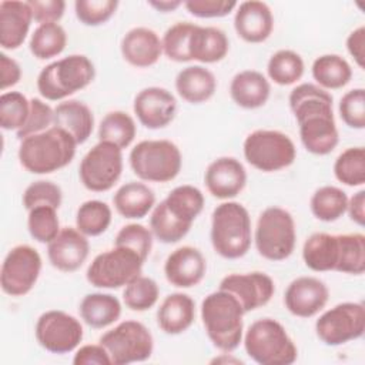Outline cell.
<instances>
[{
  "label": "cell",
  "mask_w": 365,
  "mask_h": 365,
  "mask_svg": "<svg viewBox=\"0 0 365 365\" xmlns=\"http://www.w3.org/2000/svg\"><path fill=\"white\" fill-rule=\"evenodd\" d=\"M220 289L232 294L247 314L271 301L275 292V284L268 274L254 271L224 277L220 282Z\"/></svg>",
  "instance_id": "16"
},
{
  "label": "cell",
  "mask_w": 365,
  "mask_h": 365,
  "mask_svg": "<svg viewBox=\"0 0 365 365\" xmlns=\"http://www.w3.org/2000/svg\"><path fill=\"white\" fill-rule=\"evenodd\" d=\"M90 244L87 237L77 228L64 227L47 245L50 264L63 272L77 271L87 259Z\"/></svg>",
  "instance_id": "19"
},
{
  "label": "cell",
  "mask_w": 365,
  "mask_h": 365,
  "mask_svg": "<svg viewBox=\"0 0 365 365\" xmlns=\"http://www.w3.org/2000/svg\"><path fill=\"white\" fill-rule=\"evenodd\" d=\"M365 331V308L362 302H341L325 311L315 322L321 342L338 346L358 339Z\"/></svg>",
  "instance_id": "13"
},
{
  "label": "cell",
  "mask_w": 365,
  "mask_h": 365,
  "mask_svg": "<svg viewBox=\"0 0 365 365\" xmlns=\"http://www.w3.org/2000/svg\"><path fill=\"white\" fill-rule=\"evenodd\" d=\"M346 211L349 214V218L354 222L364 227L365 224V191L364 190H359L356 194L348 198Z\"/></svg>",
  "instance_id": "57"
},
{
  "label": "cell",
  "mask_w": 365,
  "mask_h": 365,
  "mask_svg": "<svg viewBox=\"0 0 365 365\" xmlns=\"http://www.w3.org/2000/svg\"><path fill=\"white\" fill-rule=\"evenodd\" d=\"M195 24L190 21H178L168 27L163 36V53L175 63L191 61L190 38Z\"/></svg>",
  "instance_id": "44"
},
{
  "label": "cell",
  "mask_w": 365,
  "mask_h": 365,
  "mask_svg": "<svg viewBox=\"0 0 365 365\" xmlns=\"http://www.w3.org/2000/svg\"><path fill=\"white\" fill-rule=\"evenodd\" d=\"M53 117H54V110L47 103H44L37 97L31 98L30 114L24 125L17 131V138L23 140L29 135L46 131L47 128H50L48 125L53 124Z\"/></svg>",
  "instance_id": "51"
},
{
  "label": "cell",
  "mask_w": 365,
  "mask_h": 365,
  "mask_svg": "<svg viewBox=\"0 0 365 365\" xmlns=\"http://www.w3.org/2000/svg\"><path fill=\"white\" fill-rule=\"evenodd\" d=\"M144 261L133 250L115 247L94 257L86 278L96 288L117 289L141 275Z\"/></svg>",
  "instance_id": "10"
},
{
  "label": "cell",
  "mask_w": 365,
  "mask_h": 365,
  "mask_svg": "<svg viewBox=\"0 0 365 365\" xmlns=\"http://www.w3.org/2000/svg\"><path fill=\"white\" fill-rule=\"evenodd\" d=\"M175 90L187 103L201 104L214 96L217 80L208 68L202 66H188L177 74Z\"/></svg>",
  "instance_id": "28"
},
{
  "label": "cell",
  "mask_w": 365,
  "mask_h": 365,
  "mask_svg": "<svg viewBox=\"0 0 365 365\" xmlns=\"http://www.w3.org/2000/svg\"><path fill=\"white\" fill-rule=\"evenodd\" d=\"M41 265V257L31 245L13 247L1 264L0 285L3 292L11 297L29 294L40 277Z\"/></svg>",
  "instance_id": "14"
},
{
  "label": "cell",
  "mask_w": 365,
  "mask_h": 365,
  "mask_svg": "<svg viewBox=\"0 0 365 365\" xmlns=\"http://www.w3.org/2000/svg\"><path fill=\"white\" fill-rule=\"evenodd\" d=\"M182 4L184 3L181 0H150L148 1V6H151L153 9H155L157 11H161V13L174 11L175 9H178Z\"/></svg>",
  "instance_id": "58"
},
{
  "label": "cell",
  "mask_w": 365,
  "mask_h": 365,
  "mask_svg": "<svg viewBox=\"0 0 365 365\" xmlns=\"http://www.w3.org/2000/svg\"><path fill=\"white\" fill-rule=\"evenodd\" d=\"M305 64L302 57L288 48L275 51L267 64L268 77L278 86H291L304 76Z\"/></svg>",
  "instance_id": "39"
},
{
  "label": "cell",
  "mask_w": 365,
  "mask_h": 365,
  "mask_svg": "<svg viewBox=\"0 0 365 365\" xmlns=\"http://www.w3.org/2000/svg\"><path fill=\"white\" fill-rule=\"evenodd\" d=\"M123 58L138 68L154 66L163 54V43L158 34L148 27L128 30L120 43Z\"/></svg>",
  "instance_id": "23"
},
{
  "label": "cell",
  "mask_w": 365,
  "mask_h": 365,
  "mask_svg": "<svg viewBox=\"0 0 365 365\" xmlns=\"http://www.w3.org/2000/svg\"><path fill=\"white\" fill-rule=\"evenodd\" d=\"M74 365H111V358L101 344L80 346L73 358Z\"/></svg>",
  "instance_id": "54"
},
{
  "label": "cell",
  "mask_w": 365,
  "mask_h": 365,
  "mask_svg": "<svg viewBox=\"0 0 365 365\" xmlns=\"http://www.w3.org/2000/svg\"><path fill=\"white\" fill-rule=\"evenodd\" d=\"M211 244L214 251L227 259L244 257L252 241L251 217L248 210L237 201L217 205L211 215Z\"/></svg>",
  "instance_id": "4"
},
{
  "label": "cell",
  "mask_w": 365,
  "mask_h": 365,
  "mask_svg": "<svg viewBox=\"0 0 365 365\" xmlns=\"http://www.w3.org/2000/svg\"><path fill=\"white\" fill-rule=\"evenodd\" d=\"M312 77L324 90L345 87L352 77L349 63L339 54H322L312 63Z\"/></svg>",
  "instance_id": "33"
},
{
  "label": "cell",
  "mask_w": 365,
  "mask_h": 365,
  "mask_svg": "<svg viewBox=\"0 0 365 365\" xmlns=\"http://www.w3.org/2000/svg\"><path fill=\"white\" fill-rule=\"evenodd\" d=\"M100 344L107 349L113 365H127L147 361L154 349L150 329L138 321H123L100 336Z\"/></svg>",
  "instance_id": "11"
},
{
  "label": "cell",
  "mask_w": 365,
  "mask_h": 365,
  "mask_svg": "<svg viewBox=\"0 0 365 365\" xmlns=\"http://www.w3.org/2000/svg\"><path fill=\"white\" fill-rule=\"evenodd\" d=\"M305 265L315 272L335 271L338 262V235L328 232H314L302 247Z\"/></svg>",
  "instance_id": "31"
},
{
  "label": "cell",
  "mask_w": 365,
  "mask_h": 365,
  "mask_svg": "<svg viewBox=\"0 0 365 365\" xmlns=\"http://www.w3.org/2000/svg\"><path fill=\"white\" fill-rule=\"evenodd\" d=\"M204 182L210 194L218 200L237 197L247 184V171L234 157H220L210 163L204 174Z\"/></svg>",
  "instance_id": "20"
},
{
  "label": "cell",
  "mask_w": 365,
  "mask_h": 365,
  "mask_svg": "<svg viewBox=\"0 0 365 365\" xmlns=\"http://www.w3.org/2000/svg\"><path fill=\"white\" fill-rule=\"evenodd\" d=\"M33 13L27 1L4 0L0 3V46L4 50L19 48L30 30Z\"/></svg>",
  "instance_id": "24"
},
{
  "label": "cell",
  "mask_w": 365,
  "mask_h": 365,
  "mask_svg": "<svg viewBox=\"0 0 365 365\" xmlns=\"http://www.w3.org/2000/svg\"><path fill=\"white\" fill-rule=\"evenodd\" d=\"M191 225L175 218L167 210L163 201L154 205L150 217V230L160 242H164V244L178 242L188 234Z\"/></svg>",
  "instance_id": "41"
},
{
  "label": "cell",
  "mask_w": 365,
  "mask_h": 365,
  "mask_svg": "<svg viewBox=\"0 0 365 365\" xmlns=\"http://www.w3.org/2000/svg\"><path fill=\"white\" fill-rule=\"evenodd\" d=\"M254 241L258 254L269 261L287 259L295 248V221L289 211L281 207L265 208L257 221Z\"/></svg>",
  "instance_id": "8"
},
{
  "label": "cell",
  "mask_w": 365,
  "mask_h": 365,
  "mask_svg": "<svg viewBox=\"0 0 365 365\" xmlns=\"http://www.w3.org/2000/svg\"><path fill=\"white\" fill-rule=\"evenodd\" d=\"M27 228L33 240L48 244L60 232V221L57 210L50 205H38L29 211Z\"/></svg>",
  "instance_id": "46"
},
{
  "label": "cell",
  "mask_w": 365,
  "mask_h": 365,
  "mask_svg": "<svg viewBox=\"0 0 365 365\" xmlns=\"http://www.w3.org/2000/svg\"><path fill=\"white\" fill-rule=\"evenodd\" d=\"M27 3L31 9L33 20L38 24L57 23L66 10V1L63 0H29Z\"/></svg>",
  "instance_id": "53"
},
{
  "label": "cell",
  "mask_w": 365,
  "mask_h": 365,
  "mask_svg": "<svg viewBox=\"0 0 365 365\" xmlns=\"http://www.w3.org/2000/svg\"><path fill=\"white\" fill-rule=\"evenodd\" d=\"M247 355L259 365H291L298 349L281 322L261 318L252 322L244 336Z\"/></svg>",
  "instance_id": "6"
},
{
  "label": "cell",
  "mask_w": 365,
  "mask_h": 365,
  "mask_svg": "<svg viewBox=\"0 0 365 365\" xmlns=\"http://www.w3.org/2000/svg\"><path fill=\"white\" fill-rule=\"evenodd\" d=\"M346 50L355 60V63L364 68L365 67V27L359 26L352 30L346 38Z\"/></svg>",
  "instance_id": "56"
},
{
  "label": "cell",
  "mask_w": 365,
  "mask_h": 365,
  "mask_svg": "<svg viewBox=\"0 0 365 365\" xmlns=\"http://www.w3.org/2000/svg\"><path fill=\"white\" fill-rule=\"evenodd\" d=\"M30 114V100L20 91H4L0 96V125L19 131Z\"/></svg>",
  "instance_id": "45"
},
{
  "label": "cell",
  "mask_w": 365,
  "mask_h": 365,
  "mask_svg": "<svg viewBox=\"0 0 365 365\" xmlns=\"http://www.w3.org/2000/svg\"><path fill=\"white\" fill-rule=\"evenodd\" d=\"M36 339L41 348L51 354H68L74 351L84 335L81 322L58 309L46 311L36 322Z\"/></svg>",
  "instance_id": "15"
},
{
  "label": "cell",
  "mask_w": 365,
  "mask_h": 365,
  "mask_svg": "<svg viewBox=\"0 0 365 365\" xmlns=\"http://www.w3.org/2000/svg\"><path fill=\"white\" fill-rule=\"evenodd\" d=\"M19 161L31 174H50L68 165L76 155V140L60 127L20 140Z\"/></svg>",
  "instance_id": "2"
},
{
  "label": "cell",
  "mask_w": 365,
  "mask_h": 365,
  "mask_svg": "<svg viewBox=\"0 0 365 365\" xmlns=\"http://www.w3.org/2000/svg\"><path fill=\"white\" fill-rule=\"evenodd\" d=\"M160 297L158 284L144 275H138L131 282H128L123 291V301L125 307L131 311L143 312L153 308Z\"/></svg>",
  "instance_id": "43"
},
{
  "label": "cell",
  "mask_w": 365,
  "mask_h": 365,
  "mask_svg": "<svg viewBox=\"0 0 365 365\" xmlns=\"http://www.w3.org/2000/svg\"><path fill=\"white\" fill-rule=\"evenodd\" d=\"M115 211L128 220L144 218L155 205L154 191L144 182L130 181L123 184L113 197Z\"/></svg>",
  "instance_id": "29"
},
{
  "label": "cell",
  "mask_w": 365,
  "mask_h": 365,
  "mask_svg": "<svg viewBox=\"0 0 365 365\" xmlns=\"http://www.w3.org/2000/svg\"><path fill=\"white\" fill-rule=\"evenodd\" d=\"M234 29L247 43L265 41L274 29V16L269 6L264 1L250 0L237 6Z\"/></svg>",
  "instance_id": "22"
},
{
  "label": "cell",
  "mask_w": 365,
  "mask_h": 365,
  "mask_svg": "<svg viewBox=\"0 0 365 365\" xmlns=\"http://www.w3.org/2000/svg\"><path fill=\"white\" fill-rule=\"evenodd\" d=\"M137 134L134 118L125 111L107 113L98 125V140L107 141L118 148H127Z\"/></svg>",
  "instance_id": "37"
},
{
  "label": "cell",
  "mask_w": 365,
  "mask_h": 365,
  "mask_svg": "<svg viewBox=\"0 0 365 365\" xmlns=\"http://www.w3.org/2000/svg\"><path fill=\"white\" fill-rule=\"evenodd\" d=\"M118 7L117 0H77L74 3L76 17L84 26H100L108 21Z\"/></svg>",
  "instance_id": "49"
},
{
  "label": "cell",
  "mask_w": 365,
  "mask_h": 365,
  "mask_svg": "<svg viewBox=\"0 0 365 365\" xmlns=\"http://www.w3.org/2000/svg\"><path fill=\"white\" fill-rule=\"evenodd\" d=\"M0 73H1V90L6 91L9 87L16 86L21 78L20 64L9 57L4 51L0 53Z\"/></svg>",
  "instance_id": "55"
},
{
  "label": "cell",
  "mask_w": 365,
  "mask_h": 365,
  "mask_svg": "<svg viewBox=\"0 0 365 365\" xmlns=\"http://www.w3.org/2000/svg\"><path fill=\"white\" fill-rule=\"evenodd\" d=\"M338 235V262L335 271L361 275L365 271V235L361 232Z\"/></svg>",
  "instance_id": "38"
},
{
  "label": "cell",
  "mask_w": 365,
  "mask_h": 365,
  "mask_svg": "<svg viewBox=\"0 0 365 365\" xmlns=\"http://www.w3.org/2000/svg\"><path fill=\"white\" fill-rule=\"evenodd\" d=\"M329 291L324 281L315 277H298L287 287L284 304L292 315L311 318L327 305Z\"/></svg>",
  "instance_id": "18"
},
{
  "label": "cell",
  "mask_w": 365,
  "mask_h": 365,
  "mask_svg": "<svg viewBox=\"0 0 365 365\" xmlns=\"http://www.w3.org/2000/svg\"><path fill=\"white\" fill-rule=\"evenodd\" d=\"M81 319L94 329L114 324L121 315V304L117 297L103 292L87 294L80 302Z\"/></svg>",
  "instance_id": "32"
},
{
  "label": "cell",
  "mask_w": 365,
  "mask_h": 365,
  "mask_svg": "<svg viewBox=\"0 0 365 365\" xmlns=\"http://www.w3.org/2000/svg\"><path fill=\"white\" fill-rule=\"evenodd\" d=\"M288 101L307 151L315 155L332 153L339 141L332 96L317 84L302 83L292 88Z\"/></svg>",
  "instance_id": "1"
},
{
  "label": "cell",
  "mask_w": 365,
  "mask_h": 365,
  "mask_svg": "<svg viewBox=\"0 0 365 365\" xmlns=\"http://www.w3.org/2000/svg\"><path fill=\"white\" fill-rule=\"evenodd\" d=\"M63 201L61 188L47 180H38L31 182L23 194V205L27 211L38 205H50L56 210L60 208Z\"/></svg>",
  "instance_id": "47"
},
{
  "label": "cell",
  "mask_w": 365,
  "mask_h": 365,
  "mask_svg": "<svg viewBox=\"0 0 365 365\" xmlns=\"http://www.w3.org/2000/svg\"><path fill=\"white\" fill-rule=\"evenodd\" d=\"M207 272V261L202 252L191 245L174 250L164 262L167 281L178 288L198 285Z\"/></svg>",
  "instance_id": "21"
},
{
  "label": "cell",
  "mask_w": 365,
  "mask_h": 365,
  "mask_svg": "<svg viewBox=\"0 0 365 365\" xmlns=\"http://www.w3.org/2000/svg\"><path fill=\"white\" fill-rule=\"evenodd\" d=\"M195 319V302L182 292L167 295L157 309V324L168 335L185 332Z\"/></svg>",
  "instance_id": "25"
},
{
  "label": "cell",
  "mask_w": 365,
  "mask_h": 365,
  "mask_svg": "<svg viewBox=\"0 0 365 365\" xmlns=\"http://www.w3.org/2000/svg\"><path fill=\"white\" fill-rule=\"evenodd\" d=\"M238 6L234 0H187L184 7L187 11L200 19L225 17Z\"/></svg>",
  "instance_id": "52"
},
{
  "label": "cell",
  "mask_w": 365,
  "mask_h": 365,
  "mask_svg": "<svg viewBox=\"0 0 365 365\" xmlns=\"http://www.w3.org/2000/svg\"><path fill=\"white\" fill-rule=\"evenodd\" d=\"M163 202L175 218L192 225L194 220L201 214L205 200L200 188L184 184L171 190Z\"/></svg>",
  "instance_id": "34"
},
{
  "label": "cell",
  "mask_w": 365,
  "mask_h": 365,
  "mask_svg": "<svg viewBox=\"0 0 365 365\" xmlns=\"http://www.w3.org/2000/svg\"><path fill=\"white\" fill-rule=\"evenodd\" d=\"M67 33L58 23L38 24L33 31L29 43L31 54L38 60H48L66 48Z\"/></svg>",
  "instance_id": "36"
},
{
  "label": "cell",
  "mask_w": 365,
  "mask_h": 365,
  "mask_svg": "<svg viewBox=\"0 0 365 365\" xmlns=\"http://www.w3.org/2000/svg\"><path fill=\"white\" fill-rule=\"evenodd\" d=\"M111 208L100 200L84 201L76 214V227L86 237H97L111 224Z\"/></svg>",
  "instance_id": "40"
},
{
  "label": "cell",
  "mask_w": 365,
  "mask_h": 365,
  "mask_svg": "<svg viewBox=\"0 0 365 365\" xmlns=\"http://www.w3.org/2000/svg\"><path fill=\"white\" fill-rule=\"evenodd\" d=\"M335 178L348 185L359 187L365 184V150L364 147H349L342 151L334 163Z\"/></svg>",
  "instance_id": "42"
},
{
  "label": "cell",
  "mask_w": 365,
  "mask_h": 365,
  "mask_svg": "<svg viewBox=\"0 0 365 365\" xmlns=\"http://www.w3.org/2000/svg\"><path fill=\"white\" fill-rule=\"evenodd\" d=\"M114 245L133 250L145 261L153 248V232L141 224H127L117 232Z\"/></svg>",
  "instance_id": "48"
},
{
  "label": "cell",
  "mask_w": 365,
  "mask_h": 365,
  "mask_svg": "<svg viewBox=\"0 0 365 365\" xmlns=\"http://www.w3.org/2000/svg\"><path fill=\"white\" fill-rule=\"evenodd\" d=\"M348 195L335 185H324L315 190L309 200V208L314 217L324 222L339 220L346 212Z\"/></svg>",
  "instance_id": "35"
},
{
  "label": "cell",
  "mask_w": 365,
  "mask_h": 365,
  "mask_svg": "<svg viewBox=\"0 0 365 365\" xmlns=\"http://www.w3.org/2000/svg\"><path fill=\"white\" fill-rule=\"evenodd\" d=\"M128 161L140 180L168 182L180 174L182 155L170 140H143L131 148Z\"/></svg>",
  "instance_id": "7"
},
{
  "label": "cell",
  "mask_w": 365,
  "mask_h": 365,
  "mask_svg": "<svg viewBox=\"0 0 365 365\" xmlns=\"http://www.w3.org/2000/svg\"><path fill=\"white\" fill-rule=\"evenodd\" d=\"M339 117L351 128L365 127V90L362 87L346 91L339 100Z\"/></svg>",
  "instance_id": "50"
},
{
  "label": "cell",
  "mask_w": 365,
  "mask_h": 365,
  "mask_svg": "<svg viewBox=\"0 0 365 365\" xmlns=\"http://www.w3.org/2000/svg\"><path fill=\"white\" fill-rule=\"evenodd\" d=\"M53 124L66 130L78 144L88 140L94 128V115L87 104L78 100H67L54 108Z\"/></svg>",
  "instance_id": "27"
},
{
  "label": "cell",
  "mask_w": 365,
  "mask_h": 365,
  "mask_svg": "<svg viewBox=\"0 0 365 365\" xmlns=\"http://www.w3.org/2000/svg\"><path fill=\"white\" fill-rule=\"evenodd\" d=\"M271 94V86L267 77L257 70H244L237 73L230 84L232 101L245 110L262 107Z\"/></svg>",
  "instance_id": "26"
},
{
  "label": "cell",
  "mask_w": 365,
  "mask_h": 365,
  "mask_svg": "<svg viewBox=\"0 0 365 365\" xmlns=\"http://www.w3.org/2000/svg\"><path fill=\"white\" fill-rule=\"evenodd\" d=\"M123 173V150L117 145L98 141L83 157L78 175L81 184L94 192H104L114 187Z\"/></svg>",
  "instance_id": "12"
},
{
  "label": "cell",
  "mask_w": 365,
  "mask_h": 365,
  "mask_svg": "<svg viewBox=\"0 0 365 365\" xmlns=\"http://www.w3.org/2000/svg\"><path fill=\"white\" fill-rule=\"evenodd\" d=\"M133 110L144 127L158 130L167 127L174 120L177 100L167 88L157 86L145 87L134 97Z\"/></svg>",
  "instance_id": "17"
},
{
  "label": "cell",
  "mask_w": 365,
  "mask_h": 365,
  "mask_svg": "<svg viewBox=\"0 0 365 365\" xmlns=\"http://www.w3.org/2000/svg\"><path fill=\"white\" fill-rule=\"evenodd\" d=\"M244 309L238 299L222 289L208 294L201 302V319L215 348L232 352L242 341Z\"/></svg>",
  "instance_id": "3"
},
{
  "label": "cell",
  "mask_w": 365,
  "mask_h": 365,
  "mask_svg": "<svg viewBox=\"0 0 365 365\" xmlns=\"http://www.w3.org/2000/svg\"><path fill=\"white\" fill-rule=\"evenodd\" d=\"M230 50L227 34L217 27L195 24L190 38V57L200 63L211 64L221 61Z\"/></svg>",
  "instance_id": "30"
},
{
  "label": "cell",
  "mask_w": 365,
  "mask_h": 365,
  "mask_svg": "<svg viewBox=\"0 0 365 365\" xmlns=\"http://www.w3.org/2000/svg\"><path fill=\"white\" fill-rule=\"evenodd\" d=\"M244 157L248 164L264 173L289 167L297 157L292 140L278 130H255L244 140Z\"/></svg>",
  "instance_id": "9"
},
{
  "label": "cell",
  "mask_w": 365,
  "mask_h": 365,
  "mask_svg": "<svg viewBox=\"0 0 365 365\" xmlns=\"http://www.w3.org/2000/svg\"><path fill=\"white\" fill-rule=\"evenodd\" d=\"M94 77L93 61L84 54H71L41 68L37 76V90L43 98L58 101L86 88Z\"/></svg>",
  "instance_id": "5"
}]
</instances>
